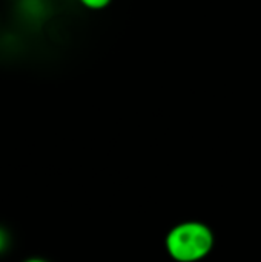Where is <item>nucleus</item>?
<instances>
[{
    "label": "nucleus",
    "mask_w": 261,
    "mask_h": 262,
    "mask_svg": "<svg viewBox=\"0 0 261 262\" xmlns=\"http://www.w3.org/2000/svg\"><path fill=\"white\" fill-rule=\"evenodd\" d=\"M214 244L212 229L200 221L180 223L165 238V249L175 262H200L212 252Z\"/></svg>",
    "instance_id": "nucleus-1"
},
{
    "label": "nucleus",
    "mask_w": 261,
    "mask_h": 262,
    "mask_svg": "<svg viewBox=\"0 0 261 262\" xmlns=\"http://www.w3.org/2000/svg\"><path fill=\"white\" fill-rule=\"evenodd\" d=\"M85 8L88 9H92V11H100V9H105L112 0H78Z\"/></svg>",
    "instance_id": "nucleus-2"
},
{
    "label": "nucleus",
    "mask_w": 261,
    "mask_h": 262,
    "mask_svg": "<svg viewBox=\"0 0 261 262\" xmlns=\"http://www.w3.org/2000/svg\"><path fill=\"white\" fill-rule=\"evenodd\" d=\"M8 243H9V238H8V235H6V232H5L3 229H0V253L6 250Z\"/></svg>",
    "instance_id": "nucleus-3"
},
{
    "label": "nucleus",
    "mask_w": 261,
    "mask_h": 262,
    "mask_svg": "<svg viewBox=\"0 0 261 262\" xmlns=\"http://www.w3.org/2000/svg\"><path fill=\"white\" fill-rule=\"evenodd\" d=\"M23 262H48L46 259H42V258H29V259H26V261Z\"/></svg>",
    "instance_id": "nucleus-4"
}]
</instances>
